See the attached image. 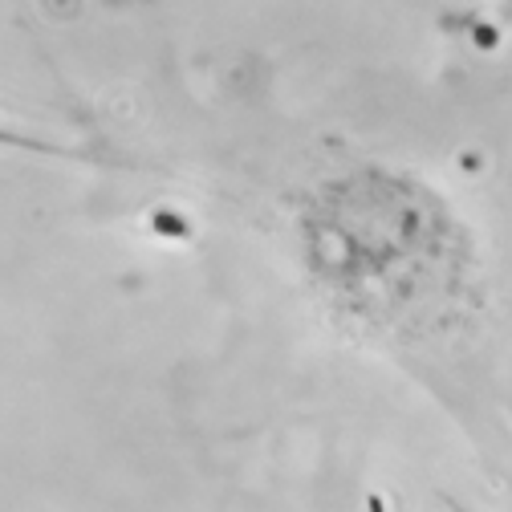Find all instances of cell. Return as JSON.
Here are the masks:
<instances>
[]
</instances>
